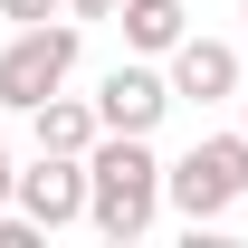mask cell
<instances>
[{
	"mask_svg": "<svg viewBox=\"0 0 248 248\" xmlns=\"http://www.w3.org/2000/svg\"><path fill=\"white\" fill-rule=\"evenodd\" d=\"M162 172H172V162L153 153V134H95V153H86V182H95L86 229H95V239H115V248H134V239L162 219V201H172Z\"/></svg>",
	"mask_w": 248,
	"mask_h": 248,
	"instance_id": "1",
	"label": "cell"
},
{
	"mask_svg": "<svg viewBox=\"0 0 248 248\" xmlns=\"http://www.w3.org/2000/svg\"><path fill=\"white\" fill-rule=\"evenodd\" d=\"M162 191H172V210H182L191 229H201V219H229L248 201V124L239 134H201V143L162 172Z\"/></svg>",
	"mask_w": 248,
	"mask_h": 248,
	"instance_id": "2",
	"label": "cell"
},
{
	"mask_svg": "<svg viewBox=\"0 0 248 248\" xmlns=\"http://www.w3.org/2000/svg\"><path fill=\"white\" fill-rule=\"evenodd\" d=\"M77 77V19H29L0 48V115H29Z\"/></svg>",
	"mask_w": 248,
	"mask_h": 248,
	"instance_id": "3",
	"label": "cell"
},
{
	"mask_svg": "<svg viewBox=\"0 0 248 248\" xmlns=\"http://www.w3.org/2000/svg\"><path fill=\"white\" fill-rule=\"evenodd\" d=\"M172 105H182V95H172V67H153V58H124V67L95 77V115H105V134H153Z\"/></svg>",
	"mask_w": 248,
	"mask_h": 248,
	"instance_id": "4",
	"label": "cell"
},
{
	"mask_svg": "<svg viewBox=\"0 0 248 248\" xmlns=\"http://www.w3.org/2000/svg\"><path fill=\"white\" fill-rule=\"evenodd\" d=\"M86 201H95V182H86V162H77V153H29V162H19V201H10V210H29L38 229L58 239V229L86 219Z\"/></svg>",
	"mask_w": 248,
	"mask_h": 248,
	"instance_id": "5",
	"label": "cell"
},
{
	"mask_svg": "<svg viewBox=\"0 0 248 248\" xmlns=\"http://www.w3.org/2000/svg\"><path fill=\"white\" fill-rule=\"evenodd\" d=\"M239 77H248V58L229 48V38H201V29H191L182 48H172V95H182V105H229Z\"/></svg>",
	"mask_w": 248,
	"mask_h": 248,
	"instance_id": "6",
	"label": "cell"
},
{
	"mask_svg": "<svg viewBox=\"0 0 248 248\" xmlns=\"http://www.w3.org/2000/svg\"><path fill=\"white\" fill-rule=\"evenodd\" d=\"M95 134H105V115H95V95H48V105H29V153H95Z\"/></svg>",
	"mask_w": 248,
	"mask_h": 248,
	"instance_id": "7",
	"label": "cell"
},
{
	"mask_svg": "<svg viewBox=\"0 0 248 248\" xmlns=\"http://www.w3.org/2000/svg\"><path fill=\"white\" fill-rule=\"evenodd\" d=\"M115 29H124V48H134V58H172V48L191 38V10H182V0H124Z\"/></svg>",
	"mask_w": 248,
	"mask_h": 248,
	"instance_id": "8",
	"label": "cell"
},
{
	"mask_svg": "<svg viewBox=\"0 0 248 248\" xmlns=\"http://www.w3.org/2000/svg\"><path fill=\"white\" fill-rule=\"evenodd\" d=\"M0 19L29 29V19H77V10H67V0H0Z\"/></svg>",
	"mask_w": 248,
	"mask_h": 248,
	"instance_id": "9",
	"label": "cell"
},
{
	"mask_svg": "<svg viewBox=\"0 0 248 248\" xmlns=\"http://www.w3.org/2000/svg\"><path fill=\"white\" fill-rule=\"evenodd\" d=\"M19 201V162H10V124H0V210Z\"/></svg>",
	"mask_w": 248,
	"mask_h": 248,
	"instance_id": "10",
	"label": "cell"
},
{
	"mask_svg": "<svg viewBox=\"0 0 248 248\" xmlns=\"http://www.w3.org/2000/svg\"><path fill=\"white\" fill-rule=\"evenodd\" d=\"M67 10H77V19H115L124 0H67Z\"/></svg>",
	"mask_w": 248,
	"mask_h": 248,
	"instance_id": "11",
	"label": "cell"
},
{
	"mask_svg": "<svg viewBox=\"0 0 248 248\" xmlns=\"http://www.w3.org/2000/svg\"><path fill=\"white\" fill-rule=\"evenodd\" d=\"M239 124H248V95H239Z\"/></svg>",
	"mask_w": 248,
	"mask_h": 248,
	"instance_id": "12",
	"label": "cell"
},
{
	"mask_svg": "<svg viewBox=\"0 0 248 248\" xmlns=\"http://www.w3.org/2000/svg\"><path fill=\"white\" fill-rule=\"evenodd\" d=\"M239 10H248V0H239Z\"/></svg>",
	"mask_w": 248,
	"mask_h": 248,
	"instance_id": "13",
	"label": "cell"
}]
</instances>
